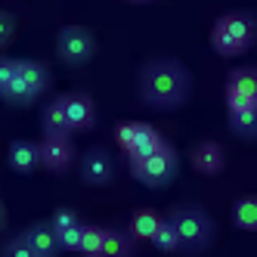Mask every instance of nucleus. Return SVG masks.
I'll use <instances>...</instances> for the list:
<instances>
[{
    "label": "nucleus",
    "instance_id": "obj_9",
    "mask_svg": "<svg viewBox=\"0 0 257 257\" xmlns=\"http://www.w3.org/2000/svg\"><path fill=\"white\" fill-rule=\"evenodd\" d=\"M59 96H62V105H65V118H68V127H71V137L93 131V124H96L93 96L84 93V90H68V93H59Z\"/></svg>",
    "mask_w": 257,
    "mask_h": 257
},
{
    "label": "nucleus",
    "instance_id": "obj_28",
    "mask_svg": "<svg viewBox=\"0 0 257 257\" xmlns=\"http://www.w3.org/2000/svg\"><path fill=\"white\" fill-rule=\"evenodd\" d=\"M4 223H7V208H4V201H0V229H4Z\"/></svg>",
    "mask_w": 257,
    "mask_h": 257
},
{
    "label": "nucleus",
    "instance_id": "obj_24",
    "mask_svg": "<svg viewBox=\"0 0 257 257\" xmlns=\"http://www.w3.org/2000/svg\"><path fill=\"white\" fill-rule=\"evenodd\" d=\"M16 75H19V59L0 53V96L7 93V87L16 81Z\"/></svg>",
    "mask_w": 257,
    "mask_h": 257
},
{
    "label": "nucleus",
    "instance_id": "obj_5",
    "mask_svg": "<svg viewBox=\"0 0 257 257\" xmlns=\"http://www.w3.org/2000/svg\"><path fill=\"white\" fill-rule=\"evenodd\" d=\"M96 56V34L87 25H62L56 31V59L68 68H81Z\"/></svg>",
    "mask_w": 257,
    "mask_h": 257
},
{
    "label": "nucleus",
    "instance_id": "obj_27",
    "mask_svg": "<svg viewBox=\"0 0 257 257\" xmlns=\"http://www.w3.org/2000/svg\"><path fill=\"white\" fill-rule=\"evenodd\" d=\"M75 223H81V217H78V211H71V208H56L53 217H50L53 229H65V226H75Z\"/></svg>",
    "mask_w": 257,
    "mask_h": 257
},
{
    "label": "nucleus",
    "instance_id": "obj_19",
    "mask_svg": "<svg viewBox=\"0 0 257 257\" xmlns=\"http://www.w3.org/2000/svg\"><path fill=\"white\" fill-rule=\"evenodd\" d=\"M161 143H164V134L158 131V127L146 124V127H143V134H140V137L134 140V146H131V149H127L124 155H127V161H131V158H143V155L155 152V149H158Z\"/></svg>",
    "mask_w": 257,
    "mask_h": 257
},
{
    "label": "nucleus",
    "instance_id": "obj_2",
    "mask_svg": "<svg viewBox=\"0 0 257 257\" xmlns=\"http://www.w3.org/2000/svg\"><path fill=\"white\" fill-rule=\"evenodd\" d=\"M164 217H168L171 226L177 229L180 251H186V254H205L214 245V238H217V220L201 205L180 201V205H171Z\"/></svg>",
    "mask_w": 257,
    "mask_h": 257
},
{
    "label": "nucleus",
    "instance_id": "obj_15",
    "mask_svg": "<svg viewBox=\"0 0 257 257\" xmlns=\"http://www.w3.org/2000/svg\"><path fill=\"white\" fill-rule=\"evenodd\" d=\"M226 124L238 140H254L257 137V105L226 108Z\"/></svg>",
    "mask_w": 257,
    "mask_h": 257
},
{
    "label": "nucleus",
    "instance_id": "obj_11",
    "mask_svg": "<svg viewBox=\"0 0 257 257\" xmlns=\"http://www.w3.org/2000/svg\"><path fill=\"white\" fill-rule=\"evenodd\" d=\"M28 248L34 251V257H53L59 254V245H56V229L50 226V220H34L22 229Z\"/></svg>",
    "mask_w": 257,
    "mask_h": 257
},
{
    "label": "nucleus",
    "instance_id": "obj_10",
    "mask_svg": "<svg viewBox=\"0 0 257 257\" xmlns=\"http://www.w3.org/2000/svg\"><path fill=\"white\" fill-rule=\"evenodd\" d=\"M189 164L205 177H217L226 168V149L217 140H198L189 149Z\"/></svg>",
    "mask_w": 257,
    "mask_h": 257
},
{
    "label": "nucleus",
    "instance_id": "obj_12",
    "mask_svg": "<svg viewBox=\"0 0 257 257\" xmlns=\"http://www.w3.org/2000/svg\"><path fill=\"white\" fill-rule=\"evenodd\" d=\"M19 78L25 84V90L34 96V99H41L50 84H53V75H50V65L41 62V59H19Z\"/></svg>",
    "mask_w": 257,
    "mask_h": 257
},
{
    "label": "nucleus",
    "instance_id": "obj_17",
    "mask_svg": "<svg viewBox=\"0 0 257 257\" xmlns=\"http://www.w3.org/2000/svg\"><path fill=\"white\" fill-rule=\"evenodd\" d=\"M232 226L242 232L257 229V198L254 195H242L232 201Z\"/></svg>",
    "mask_w": 257,
    "mask_h": 257
},
{
    "label": "nucleus",
    "instance_id": "obj_4",
    "mask_svg": "<svg viewBox=\"0 0 257 257\" xmlns=\"http://www.w3.org/2000/svg\"><path fill=\"white\" fill-rule=\"evenodd\" d=\"M127 164H131L134 180L143 183L146 189H168L180 174V152H177V146L164 140L155 152L143 155V158H131Z\"/></svg>",
    "mask_w": 257,
    "mask_h": 257
},
{
    "label": "nucleus",
    "instance_id": "obj_29",
    "mask_svg": "<svg viewBox=\"0 0 257 257\" xmlns=\"http://www.w3.org/2000/svg\"><path fill=\"white\" fill-rule=\"evenodd\" d=\"M127 4H149V0H127Z\"/></svg>",
    "mask_w": 257,
    "mask_h": 257
},
{
    "label": "nucleus",
    "instance_id": "obj_14",
    "mask_svg": "<svg viewBox=\"0 0 257 257\" xmlns=\"http://www.w3.org/2000/svg\"><path fill=\"white\" fill-rule=\"evenodd\" d=\"M140 248V238L131 229H118V226H108L105 238H102V254L105 257H134Z\"/></svg>",
    "mask_w": 257,
    "mask_h": 257
},
{
    "label": "nucleus",
    "instance_id": "obj_16",
    "mask_svg": "<svg viewBox=\"0 0 257 257\" xmlns=\"http://www.w3.org/2000/svg\"><path fill=\"white\" fill-rule=\"evenodd\" d=\"M41 131H44V134H68V137H71V127H68V118H65L62 96H53V99L41 108Z\"/></svg>",
    "mask_w": 257,
    "mask_h": 257
},
{
    "label": "nucleus",
    "instance_id": "obj_7",
    "mask_svg": "<svg viewBox=\"0 0 257 257\" xmlns=\"http://www.w3.org/2000/svg\"><path fill=\"white\" fill-rule=\"evenodd\" d=\"M38 155H41V168L50 174H65L78 158L68 134H44L38 140Z\"/></svg>",
    "mask_w": 257,
    "mask_h": 257
},
{
    "label": "nucleus",
    "instance_id": "obj_22",
    "mask_svg": "<svg viewBox=\"0 0 257 257\" xmlns=\"http://www.w3.org/2000/svg\"><path fill=\"white\" fill-rule=\"evenodd\" d=\"M143 127H146V121H118L115 124V140H118V146L127 152L134 146V140L143 134Z\"/></svg>",
    "mask_w": 257,
    "mask_h": 257
},
{
    "label": "nucleus",
    "instance_id": "obj_26",
    "mask_svg": "<svg viewBox=\"0 0 257 257\" xmlns=\"http://www.w3.org/2000/svg\"><path fill=\"white\" fill-rule=\"evenodd\" d=\"M16 38V16L10 10H0V50H7Z\"/></svg>",
    "mask_w": 257,
    "mask_h": 257
},
{
    "label": "nucleus",
    "instance_id": "obj_18",
    "mask_svg": "<svg viewBox=\"0 0 257 257\" xmlns=\"http://www.w3.org/2000/svg\"><path fill=\"white\" fill-rule=\"evenodd\" d=\"M158 223H161V214H158L155 208H137V211L131 214V223H127V229H131L140 242H149L152 232L158 229Z\"/></svg>",
    "mask_w": 257,
    "mask_h": 257
},
{
    "label": "nucleus",
    "instance_id": "obj_3",
    "mask_svg": "<svg viewBox=\"0 0 257 257\" xmlns=\"http://www.w3.org/2000/svg\"><path fill=\"white\" fill-rule=\"evenodd\" d=\"M257 41V16L251 10H229L211 25V47L217 56H245Z\"/></svg>",
    "mask_w": 257,
    "mask_h": 257
},
{
    "label": "nucleus",
    "instance_id": "obj_1",
    "mask_svg": "<svg viewBox=\"0 0 257 257\" xmlns=\"http://www.w3.org/2000/svg\"><path fill=\"white\" fill-rule=\"evenodd\" d=\"M137 93L152 112H177L192 96V71L177 56H149L140 65Z\"/></svg>",
    "mask_w": 257,
    "mask_h": 257
},
{
    "label": "nucleus",
    "instance_id": "obj_25",
    "mask_svg": "<svg viewBox=\"0 0 257 257\" xmlns=\"http://www.w3.org/2000/svg\"><path fill=\"white\" fill-rule=\"evenodd\" d=\"M78 242H81V223L65 226V229H56V245H59V251H78Z\"/></svg>",
    "mask_w": 257,
    "mask_h": 257
},
{
    "label": "nucleus",
    "instance_id": "obj_13",
    "mask_svg": "<svg viewBox=\"0 0 257 257\" xmlns=\"http://www.w3.org/2000/svg\"><path fill=\"white\" fill-rule=\"evenodd\" d=\"M7 164L16 174H31L41 168V155H38V143L34 140H13L7 146Z\"/></svg>",
    "mask_w": 257,
    "mask_h": 257
},
{
    "label": "nucleus",
    "instance_id": "obj_23",
    "mask_svg": "<svg viewBox=\"0 0 257 257\" xmlns=\"http://www.w3.org/2000/svg\"><path fill=\"white\" fill-rule=\"evenodd\" d=\"M0 257H34V251L28 248L25 235L16 232V235H10V238L0 242Z\"/></svg>",
    "mask_w": 257,
    "mask_h": 257
},
{
    "label": "nucleus",
    "instance_id": "obj_6",
    "mask_svg": "<svg viewBox=\"0 0 257 257\" xmlns=\"http://www.w3.org/2000/svg\"><path fill=\"white\" fill-rule=\"evenodd\" d=\"M75 161H78L81 183H87V186L102 189V186H112L115 183V158L105 146H90Z\"/></svg>",
    "mask_w": 257,
    "mask_h": 257
},
{
    "label": "nucleus",
    "instance_id": "obj_20",
    "mask_svg": "<svg viewBox=\"0 0 257 257\" xmlns=\"http://www.w3.org/2000/svg\"><path fill=\"white\" fill-rule=\"evenodd\" d=\"M149 242H152L158 251H164V254H174V251H180L177 229L171 226V220H168V217H161V223H158V229L152 232V238H149Z\"/></svg>",
    "mask_w": 257,
    "mask_h": 257
},
{
    "label": "nucleus",
    "instance_id": "obj_21",
    "mask_svg": "<svg viewBox=\"0 0 257 257\" xmlns=\"http://www.w3.org/2000/svg\"><path fill=\"white\" fill-rule=\"evenodd\" d=\"M102 238H105V226L81 223V242H78V251H81V254H102Z\"/></svg>",
    "mask_w": 257,
    "mask_h": 257
},
{
    "label": "nucleus",
    "instance_id": "obj_8",
    "mask_svg": "<svg viewBox=\"0 0 257 257\" xmlns=\"http://www.w3.org/2000/svg\"><path fill=\"white\" fill-rule=\"evenodd\" d=\"M223 99H226V108L257 105V68L254 65H238L229 71L226 87H223Z\"/></svg>",
    "mask_w": 257,
    "mask_h": 257
}]
</instances>
